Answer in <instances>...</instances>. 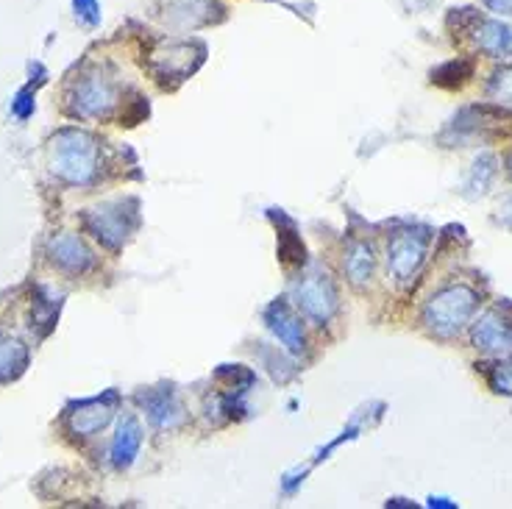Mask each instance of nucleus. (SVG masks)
I'll list each match as a JSON object with an SVG mask.
<instances>
[{
    "label": "nucleus",
    "mask_w": 512,
    "mask_h": 509,
    "mask_svg": "<svg viewBox=\"0 0 512 509\" xmlns=\"http://www.w3.org/2000/svg\"><path fill=\"white\" fill-rule=\"evenodd\" d=\"M429 251V229H398L387 242V265L398 281H410L421 270Z\"/></svg>",
    "instance_id": "obj_5"
},
{
    "label": "nucleus",
    "mask_w": 512,
    "mask_h": 509,
    "mask_svg": "<svg viewBox=\"0 0 512 509\" xmlns=\"http://www.w3.org/2000/svg\"><path fill=\"white\" fill-rule=\"evenodd\" d=\"M162 17L176 31H195L223 20L218 0H162Z\"/></svg>",
    "instance_id": "obj_8"
},
{
    "label": "nucleus",
    "mask_w": 512,
    "mask_h": 509,
    "mask_svg": "<svg viewBox=\"0 0 512 509\" xmlns=\"http://www.w3.org/2000/svg\"><path fill=\"white\" fill-rule=\"evenodd\" d=\"M206 48L201 42H184V39H170L162 42L154 53H151V67L159 78H176L184 81L192 76L201 62H204Z\"/></svg>",
    "instance_id": "obj_6"
},
{
    "label": "nucleus",
    "mask_w": 512,
    "mask_h": 509,
    "mask_svg": "<svg viewBox=\"0 0 512 509\" xmlns=\"http://www.w3.org/2000/svg\"><path fill=\"white\" fill-rule=\"evenodd\" d=\"M12 112L20 117V120L31 117V112H34V92H31V90L17 92V95H14V101H12Z\"/></svg>",
    "instance_id": "obj_23"
},
{
    "label": "nucleus",
    "mask_w": 512,
    "mask_h": 509,
    "mask_svg": "<svg viewBox=\"0 0 512 509\" xmlns=\"http://www.w3.org/2000/svg\"><path fill=\"white\" fill-rule=\"evenodd\" d=\"M293 301L309 320H315L320 326L329 323L337 312V306H340L334 281L318 265H312L304 276L293 281Z\"/></svg>",
    "instance_id": "obj_4"
},
{
    "label": "nucleus",
    "mask_w": 512,
    "mask_h": 509,
    "mask_svg": "<svg viewBox=\"0 0 512 509\" xmlns=\"http://www.w3.org/2000/svg\"><path fill=\"white\" fill-rule=\"evenodd\" d=\"M471 337H474L476 348H482L487 354H510L512 351V323L499 309H490L476 320Z\"/></svg>",
    "instance_id": "obj_13"
},
{
    "label": "nucleus",
    "mask_w": 512,
    "mask_h": 509,
    "mask_svg": "<svg viewBox=\"0 0 512 509\" xmlns=\"http://www.w3.org/2000/svg\"><path fill=\"white\" fill-rule=\"evenodd\" d=\"M117 412V393H106L103 398H90L81 401L76 407L67 412V426L70 432L78 437H92L101 429H106Z\"/></svg>",
    "instance_id": "obj_9"
},
{
    "label": "nucleus",
    "mask_w": 512,
    "mask_h": 509,
    "mask_svg": "<svg viewBox=\"0 0 512 509\" xmlns=\"http://www.w3.org/2000/svg\"><path fill=\"white\" fill-rule=\"evenodd\" d=\"M265 323L273 331V337L284 345V351L290 354H301L307 348V334H304V323L293 312V306L276 301L265 309Z\"/></svg>",
    "instance_id": "obj_12"
},
{
    "label": "nucleus",
    "mask_w": 512,
    "mask_h": 509,
    "mask_svg": "<svg viewBox=\"0 0 512 509\" xmlns=\"http://www.w3.org/2000/svg\"><path fill=\"white\" fill-rule=\"evenodd\" d=\"M101 167V145L98 140L78 131V128H64L51 140V170L56 179L67 184H92Z\"/></svg>",
    "instance_id": "obj_1"
},
{
    "label": "nucleus",
    "mask_w": 512,
    "mask_h": 509,
    "mask_svg": "<svg viewBox=\"0 0 512 509\" xmlns=\"http://www.w3.org/2000/svg\"><path fill=\"white\" fill-rule=\"evenodd\" d=\"M117 87L115 81L103 73L81 76L67 92V112L81 120H101L115 112Z\"/></svg>",
    "instance_id": "obj_3"
},
{
    "label": "nucleus",
    "mask_w": 512,
    "mask_h": 509,
    "mask_svg": "<svg viewBox=\"0 0 512 509\" xmlns=\"http://www.w3.org/2000/svg\"><path fill=\"white\" fill-rule=\"evenodd\" d=\"M471 37H474L476 48L487 56L512 53V28L501 20H474Z\"/></svg>",
    "instance_id": "obj_15"
},
{
    "label": "nucleus",
    "mask_w": 512,
    "mask_h": 509,
    "mask_svg": "<svg viewBox=\"0 0 512 509\" xmlns=\"http://www.w3.org/2000/svg\"><path fill=\"white\" fill-rule=\"evenodd\" d=\"M471 73H474L471 62H448L437 70L435 81L446 78V84H443V87H457V84H462L465 78H471Z\"/></svg>",
    "instance_id": "obj_21"
},
{
    "label": "nucleus",
    "mask_w": 512,
    "mask_h": 509,
    "mask_svg": "<svg viewBox=\"0 0 512 509\" xmlns=\"http://www.w3.org/2000/svg\"><path fill=\"white\" fill-rule=\"evenodd\" d=\"M487 95H490V101L512 109V64H504L501 70L493 73L490 84H487Z\"/></svg>",
    "instance_id": "obj_19"
},
{
    "label": "nucleus",
    "mask_w": 512,
    "mask_h": 509,
    "mask_svg": "<svg viewBox=\"0 0 512 509\" xmlns=\"http://www.w3.org/2000/svg\"><path fill=\"white\" fill-rule=\"evenodd\" d=\"M48 256L51 262L64 273H73V276H81V273H90L95 268V254L90 251V245L76 237V234H56L51 242H48Z\"/></svg>",
    "instance_id": "obj_11"
},
{
    "label": "nucleus",
    "mask_w": 512,
    "mask_h": 509,
    "mask_svg": "<svg viewBox=\"0 0 512 509\" xmlns=\"http://www.w3.org/2000/svg\"><path fill=\"white\" fill-rule=\"evenodd\" d=\"M137 401H140V407L145 409V415L156 429H179L181 423L187 420L184 404H181V398L173 387L145 390V393L137 395Z\"/></svg>",
    "instance_id": "obj_10"
},
{
    "label": "nucleus",
    "mask_w": 512,
    "mask_h": 509,
    "mask_svg": "<svg viewBox=\"0 0 512 509\" xmlns=\"http://www.w3.org/2000/svg\"><path fill=\"white\" fill-rule=\"evenodd\" d=\"M142 446V426L134 415L117 423V432L112 437V465L115 468H131Z\"/></svg>",
    "instance_id": "obj_14"
},
{
    "label": "nucleus",
    "mask_w": 512,
    "mask_h": 509,
    "mask_svg": "<svg viewBox=\"0 0 512 509\" xmlns=\"http://www.w3.org/2000/svg\"><path fill=\"white\" fill-rule=\"evenodd\" d=\"M485 6L499 17H512V0H485Z\"/></svg>",
    "instance_id": "obj_24"
},
{
    "label": "nucleus",
    "mask_w": 512,
    "mask_h": 509,
    "mask_svg": "<svg viewBox=\"0 0 512 509\" xmlns=\"http://www.w3.org/2000/svg\"><path fill=\"white\" fill-rule=\"evenodd\" d=\"M476 306H479V295L471 287H465V284L443 287L423 306V326L435 337L448 340L468 326V320L474 318Z\"/></svg>",
    "instance_id": "obj_2"
},
{
    "label": "nucleus",
    "mask_w": 512,
    "mask_h": 509,
    "mask_svg": "<svg viewBox=\"0 0 512 509\" xmlns=\"http://www.w3.org/2000/svg\"><path fill=\"white\" fill-rule=\"evenodd\" d=\"M84 223L92 231V237L101 240L106 248H120L128 234H131V229H134L137 215L126 212L123 201H117V204H103L98 209H90L87 217H84Z\"/></svg>",
    "instance_id": "obj_7"
},
{
    "label": "nucleus",
    "mask_w": 512,
    "mask_h": 509,
    "mask_svg": "<svg viewBox=\"0 0 512 509\" xmlns=\"http://www.w3.org/2000/svg\"><path fill=\"white\" fill-rule=\"evenodd\" d=\"M73 12L81 26L95 28L101 23V3L98 0H73Z\"/></svg>",
    "instance_id": "obj_22"
},
{
    "label": "nucleus",
    "mask_w": 512,
    "mask_h": 509,
    "mask_svg": "<svg viewBox=\"0 0 512 509\" xmlns=\"http://www.w3.org/2000/svg\"><path fill=\"white\" fill-rule=\"evenodd\" d=\"M343 268H346L348 281H351L354 287L371 284L373 268H376V251H373L371 242H351L346 248V256H343Z\"/></svg>",
    "instance_id": "obj_16"
},
{
    "label": "nucleus",
    "mask_w": 512,
    "mask_h": 509,
    "mask_svg": "<svg viewBox=\"0 0 512 509\" xmlns=\"http://www.w3.org/2000/svg\"><path fill=\"white\" fill-rule=\"evenodd\" d=\"M496 176V159L490 156V153H485V156H479L474 162V170H471V176H468V181H465V190H468V195L474 198V195H482V192L490 187V179Z\"/></svg>",
    "instance_id": "obj_18"
},
{
    "label": "nucleus",
    "mask_w": 512,
    "mask_h": 509,
    "mask_svg": "<svg viewBox=\"0 0 512 509\" xmlns=\"http://www.w3.org/2000/svg\"><path fill=\"white\" fill-rule=\"evenodd\" d=\"M487 382L499 395H512V359L493 365L487 373Z\"/></svg>",
    "instance_id": "obj_20"
},
{
    "label": "nucleus",
    "mask_w": 512,
    "mask_h": 509,
    "mask_svg": "<svg viewBox=\"0 0 512 509\" xmlns=\"http://www.w3.org/2000/svg\"><path fill=\"white\" fill-rule=\"evenodd\" d=\"M28 365V348L17 337L0 334V382L20 376Z\"/></svg>",
    "instance_id": "obj_17"
}]
</instances>
